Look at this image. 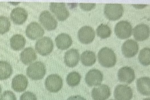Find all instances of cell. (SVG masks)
Masks as SVG:
<instances>
[{"instance_id": "cell-1", "label": "cell", "mask_w": 150, "mask_h": 100, "mask_svg": "<svg viewBox=\"0 0 150 100\" xmlns=\"http://www.w3.org/2000/svg\"><path fill=\"white\" fill-rule=\"evenodd\" d=\"M98 59L100 64L103 67H113L116 63V57L114 52L108 47L100 49L98 53Z\"/></svg>"}, {"instance_id": "cell-2", "label": "cell", "mask_w": 150, "mask_h": 100, "mask_svg": "<svg viewBox=\"0 0 150 100\" xmlns=\"http://www.w3.org/2000/svg\"><path fill=\"white\" fill-rule=\"evenodd\" d=\"M46 73L45 66L42 62L37 61L30 65L26 70L27 76L33 80H40L45 77Z\"/></svg>"}, {"instance_id": "cell-3", "label": "cell", "mask_w": 150, "mask_h": 100, "mask_svg": "<svg viewBox=\"0 0 150 100\" xmlns=\"http://www.w3.org/2000/svg\"><path fill=\"white\" fill-rule=\"evenodd\" d=\"M53 48V42L48 37L45 36L40 38L35 44L36 51L43 56L49 55L52 51Z\"/></svg>"}, {"instance_id": "cell-4", "label": "cell", "mask_w": 150, "mask_h": 100, "mask_svg": "<svg viewBox=\"0 0 150 100\" xmlns=\"http://www.w3.org/2000/svg\"><path fill=\"white\" fill-rule=\"evenodd\" d=\"M123 11V6L121 4H106L104 9L105 15L111 21H116L120 19L122 16Z\"/></svg>"}, {"instance_id": "cell-5", "label": "cell", "mask_w": 150, "mask_h": 100, "mask_svg": "<svg viewBox=\"0 0 150 100\" xmlns=\"http://www.w3.org/2000/svg\"><path fill=\"white\" fill-rule=\"evenodd\" d=\"M115 32L117 37L120 39H127L132 35L131 24L128 21H120L115 25Z\"/></svg>"}, {"instance_id": "cell-6", "label": "cell", "mask_w": 150, "mask_h": 100, "mask_svg": "<svg viewBox=\"0 0 150 100\" xmlns=\"http://www.w3.org/2000/svg\"><path fill=\"white\" fill-rule=\"evenodd\" d=\"M45 87L47 90L52 93L59 92L63 86V80L61 77L57 74L49 75L46 79Z\"/></svg>"}, {"instance_id": "cell-7", "label": "cell", "mask_w": 150, "mask_h": 100, "mask_svg": "<svg viewBox=\"0 0 150 100\" xmlns=\"http://www.w3.org/2000/svg\"><path fill=\"white\" fill-rule=\"evenodd\" d=\"M40 22L44 28L48 31L54 30L57 27L58 22L49 11L44 10L40 15Z\"/></svg>"}, {"instance_id": "cell-8", "label": "cell", "mask_w": 150, "mask_h": 100, "mask_svg": "<svg viewBox=\"0 0 150 100\" xmlns=\"http://www.w3.org/2000/svg\"><path fill=\"white\" fill-rule=\"evenodd\" d=\"M50 9L59 21H65L69 16V11L63 3H51Z\"/></svg>"}, {"instance_id": "cell-9", "label": "cell", "mask_w": 150, "mask_h": 100, "mask_svg": "<svg viewBox=\"0 0 150 100\" xmlns=\"http://www.w3.org/2000/svg\"><path fill=\"white\" fill-rule=\"evenodd\" d=\"M103 79V75L101 71L97 69L90 70L85 76V82L89 86L100 85Z\"/></svg>"}, {"instance_id": "cell-10", "label": "cell", "mask_w": 150, "mask_h": 100, "mask_svg": "<svg viewBox=\"0 0 150 100\" xmlns=\"http://www.w3.org/2000/svg\"><path fill=\"white\" fill-rule=\"evenodd\" d=\"M95 37V31L92 27L89 26H83L78 32L79 40L84 44L91 43L94 40Z\"/></svg>"}, {"instance_id": "cell-11", "label": "cell", "mask_w": 150, "mask_h": 100, "mask_svg": "<svg viewBox=\"0 0 150 100\" xmlns=\"http://www.w3.org/2000/svg\"><path fill=\"white\" fill-rule=\"evenodd\" d=\"M26 36L32 40H36L43 36L45 30L37 22H32L28 24L25 30Z\"/></svg>"}, {"instance_id": "cell-12", "label": "cell", "mask_w": 150, "mask_h": 100, "mask_svg": "<svg viewBox=\"0 0 150 100\" xmlns=\"http://www.w3.org/2000/svg\"><path fill=\"white\" fill-rule=\"evenodd\" d=\"M114 95L116 100H130L133 97V91L127 85H118L115 89Z\"/></svg>"}, {"instance_id": "cell-13", "label": "cell", "mask_w": 150, "mask_h": 100, "mask_svg": "<svg viewBox=\"0 0 150 100\" xmlns=\"http://www.w3.org/2000/svg\"><path fill=\"white\" fill-rule=\"evenodd\" d=\"M139 50V46L136 41L129 39L124 42L122 46V54L126 57L131 58L134 57Z\"/></svg>"}, {"instance_id": "cell-14", "label": "cell", "mask_w": 150, "mask_h": 100, "mask_svg": "<svg viewBox=\"0 0 150 100\" xmlns=\"http://www.w3.org/2000/svg\"><path fill=\"white\" fill-rule=\"evenodd\" d=\"M111 95V91L108 86L101 85L93 88L91 92L93 100H106Z\"/></svg>"}, {"instance_id": "cell-15", "label": "cell", "mask_w": 150, "mask_h": 100, "mask_svg": "<svg viewBox=\"0 0 150 100\" xmlns=\"http://www.w3.org/2000/svg\"><path fill=\"white\" fill-rule=\"evenodd\" d=\"M118 78L121 82L131 84L135 78L134 71L129 66L122 67L118 71Z\"/></svg>"}, {"instance_id": "cell-16", "label": "cell", "mask_w": 150, "mask_h": 100, "mask_svg": "<svg viewBox=\"0 0 150 100\" xmlns=\"http://www.w3.org/2000/svg\"><path fill=\"white\" fill-rule=\"evenodd\" d=\"M150 35L149 27L144 24H138L133 29V35L136 40L143 41L149 38Z\"/></svg>"}, {"instance_id": "cell-17", "label": "cell", "mask_w": 150, "mask_h": 100, "mask_svg": "<svg viewBox=\"0 0 150 100\" xmlns=\"http://www.w3.org/2000/svg\"><path fill=\"white\" fill-rule=\"evenodd\" d=\"M28 80L25 76L20 74L16 75L12 80L11 87L16 92H24L27 88Z\"/></svg>"}, {"instance_id": "cell-18", "label": "cell", "mask_w": 150, "mask_h": 100, "mask_svg": "<svg viewBox=\"0 0 150 100\" xmlns=\"http://www.w3.org/2000/svg\"><path fill=\"white\" fill-rule=\"evenodd\" d=\"M28 17V13L24 8L17 7L12 10L11 13V17L14 23L17 24H23Z\"/></svg>"}, {"instance_id": "cell-19", "label": "cell", "mask_w": 150, "mask_h": 100, "mask_svg": "<svg viewBox=\"0 0 150 100\" xmlns=\"http://www.w3.org/2000/svg\"><path fill=\"white\" fill-rule=\"evenodd\" d=\"M79 60V52L76 49H70L65 53L64 62L67 66L74 67L78 64Z\"/></svg>"}, {"instance_id": "cell-20", "label": "cell", "mask_w": 150, "mask_h": 100, "mask_svg": "<svg viewBox=\"0 0 150 100\" xmlns=\"http://www.w3.org/2000/svg\"><path fill=\"white\" fill-rule=\"evenodd\" d=\"M55 41L57 47L61 50H67L73 43L72 38L67 33L59 34L55 38Z\"/></svg>"}, {"instance_id": "cell-21", "label": "cell", "mask_w": 150, "mask_h": 100, "mask_svg": "<svg viewBox=\"0 0 150 100\" xmlns=\"http://www.w3.org/2000/svg\"><path fill=\"white\" fill-rule=\"evenodd\" d=\"M137 87L138 92L145 96L150 95V78L149 77H142L137 81Z\"/></svg>"}, {"instance_id": "cell-22", "label": "cell", "mask_w": 150, "mask_h": 100, "mask_svg": "<svg viewBox=\"0 0 150 100\" xmlns=\"http://www.w3.org/2000/svg\"><path fill=\"white\" fill-rule=\"evenodd\" d=\"M37 59V55L36 52L32 47L25 48L20 54V59L25 65L31 64Z\"/></svg>"}, {"instance_id": "cell-23", "label": "cell", "mask_w": 150, "mask_h": 100, "mask_svg": "<svg viewBox=\"0 0 150 100\" xmlns=\"http://www.w3.org/2000/svg\"><path fill=\"white\" fill-rule=\"evenodd\" d=\"M11 48L15 50H20L24 48L26 40L23 35L16 34L11 37L10 40Z\"/></svg>"}, {"instance_id": "cell-24", "label": "cell", "mask_w": 150, "mask_h": 100, "mask_svg": "<svg viewBox=\"0 0 150 100\" xmlns=\"http://www.w3.org/2000/svg\"><path fill=\"white\" fill-rule=\"evenodd\" d=\"M80 59L83 65L86 66H91L96 62V55L91 51L86 50L81 54Z\"/></svg>"}, {"instance_id": "cell-25", "label": "cell", "mask_w": 150, "mask_h": 100, "mask_svg": "<svg viewBox=\"0 0 150 100\" xmlns=\"http://www.w3.org/2000/svg\"><path fill=\"white\" fill-rule=\"evenodd\" d=\"M12 68L7 61H0V80L8 78L12 73Z\"/></svg>"}, {"instance_id": "cell-26", "label": "cell", "mask_w": 150, "mask_h": 100, "mask_svg": "<svg viewBox=\"0 0 150 100\" xmlns=\"http://www.w3.org/2000/svg\"><path fill=\"white\" fill-rule=\"evenodd\" d=\"M81 79V75L79 73L76 71L72 72L67 76V83L69 86L74 87L79 85Z\"/></svg>"}, {"instance_id": "cell-27", "label": "cell", "mask_w": 150, "mask_h": 100, "mask_svg": "<svg viewBox=\"0 0 150 100\" xmlns=\"http://www.w3.org/2000/svg\"><path fill=\"white\" fill-rule=\"evenodd\" d=\"M139 62L144 66L150 65V48H145L141 50L138 56Z\"/></svg>"}, {"instance_id": "cell-28", "label": "cell", "mask_w": 150, "mask_h": 100, "mask_svg": "<svg viewBox=\"0 0 150 100\" xmlns=\"http://www.w3.org/2000/svg\"><path fill=\"white\" fill-rule=\"evenodd\" d=\"M96 32L98 36L100 38L105 39L110 36L112 31L107 24H101L98 26L96 30Z\"/></svg>"}, {"instance_id": "cell-29", "label": "cell", "mask_w": 150, "mask_h": 100, "mask_svg": "<svg viewBox=\"0 0 150 100\" xmlns=\"http://www.w3.org/2000/svg\"><path fill=\"white\" fill-rule=\"evenodd\" d=\"M10 27L9 19L6 17L0 16V34H4L8 32Z\"/></svg>"}, {"instance_id": "cell-30", "label": "cell", "mask_w": 150, "mask_h": 100, "mask_svg": "<svg viewBox=\"0 0 150 100\" xmlns=\"http://www.w3.org/2000/svg\"><path fill=\"white\" fill-rule=\"evenodd\" d=\"M0 100H17L16 97L13 92L5 91L1 95Z\"/></svg>"}, {"instance_id": "cell-31", "label": "cell", "mask_w": 150, "mask_h": 100, "mask_svg": "<svg viewBox=\"0 0 150 100\" xmlns=\"http://www.w3.org/2000/svg\"><path fill=\"white\" fill-rule=\"evenodd\" d=\"M20 100H38L36 95L33 93L26 92L22 94L20 97Z\"/></svg>"}, {"instance_id": "cell-32", "label": "cell", "mask_w": 150, "mask_h": 100, "mask_svg": "<svg viewBox=\"0 0 150 100\" xmlns=\"http://www.w3.org/2000/svg\"><path fill=\"white\" fill-rule=\"evenodd\" d=\"M80 8L84 10L89 11L94 8L96 6L95 3H80L79 4Z\"/></svg>"}, {"instance_id": "cell-33", "label": "cell", "mask_w": 150, "mask_h": 100, "mask_svg": "<svg viewBox=\"0 0 150 100\" xmlns=\"http://www.w3.org/2000/svg\"><path fill=\"white\" fill-rule=\"evenodd\" d=\"M67 100H86L82 96L79 95H76V96H71L69 97Z\"/></svg>"}, {"instance_id": "cell-34", "label": "cell", "mask_w": 150, "mask_h": 100, "mask_svg": "<svg viewBox=\"0 0 150 100\" xmlns=\"http://www.w3.org/2000/svg\"><path fill=\"white\" fill-rule=\"evenodd\" d=\"M132 5L134 6V8L138 9L143 8L147 6V5H144V4H133Z\"/></svg>"}, {"instance_id": "cell-35", "label": "cell", "mask_w": 150, "mask_h": 100, "mask_svg": "<svg viewBox=\"0 0 150 100\" xmlns=\"http://www.w3.org/2000/svg\"><path fill=\"white\" fill-rule=\"evenodd\" d=\"M2 92V88L1 87V85H0V94H1V93Z\"/></svg>"}, {"instance_id": "cell-36", "label": "cell", "mask_w": 150, "mask_h": 100, "mask_svg": "<svg viewBox=\"0 0 150 100\" xmlns=\"http://www.w3.org/2000/svg\"><path fill=\"white\" fill-rule=\"evenodd\" d=\"M143 100H150V98H147V99H144Z\"/></svg>"}, {"instance_id": "cell-37", "label": "cell", "mask_w": 150, "mask_h": 100, "mask_svg": "<svg viewBox=\"0 0 150 100\" xmlns=\"http://www.w3.org/2000/svg\"></svg>"}]
</instances>
